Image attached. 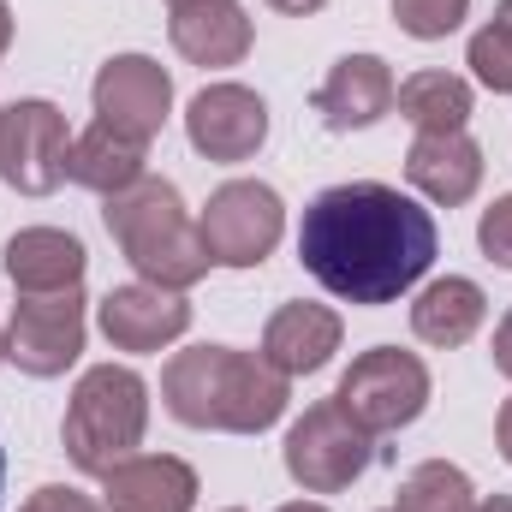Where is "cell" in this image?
Returning <instances> with one entry per match:
<instances>
[{
	"instance_id": "obj_13",
	"label": "cell",
	"mask_w": 512,
	"mask_h": 512,
	"mask_svg": "<svg viewBox=\"0 0 512 512\" xmlns=\"http://www.w3.org/2000/svg\"><path fill=\"white\" fill-rule=\"evenodd\" d=\"M405 179L411 191H423L441 209H459L477 197L483 185V143L471 131H417L411 155H405Z\"/></svg>"
},
{
	"instance_id": "obj_34",
	"label": "cell",
	"mask_w": 512,
	"mask_h": 512,
	"mask_svg": "<svg viewBox=\"0 0 512 512\" xmlns=\"http://www.w3.org/2000/svg\"><path fill=\"white\" fill-rule=\"evenodd\" d=\"M0 364H6V334H0Z\"/></svg>"
},
{
	"instance_id": "obj_7",
	"label": "cell",
	"mask_w": 512,
	"mask_h": 512,
	"mask_svg": "<svg viewBox=\"0 0 512 512\" xmlns=\"http://www.w3.org/2000/svg\"><path fill=\"white\" fill-rule=\"evenodd\" d=\"M209 262L221 268H262L280 233H286V203L274 185L262 179H227L209 203H203V221H197Z\"/></svg>"
},
{
	"instance_id": "obj_25",
	"label": "cell",
	"mask_w": 512,
	"mask_h": 512,
	"mask_svg": "<svg viewBox=\"0 0 512 512\" xmlns=\"http://www.w3.org/2000/svg\"><path fill=\"white\" fill-rule=\"evenodd\" d=\"M477 245H483L489 262L512 268V191H507V197H495V203L483 209V221H477Z\"/></svg>"
},
{
	"instance_id": "obj_31",
	"label": "cell",
	"mask_w": 512,
	"mask_h": 512,
	"mask_svg": "<svg viewBox=\"0 0 512 512\" xmlns=\"http://www.w3.org/2000/svg\"><path fill=\"white\" fill-rule=\"evenodd\" d=\"M6 42H12V6L0 0V54H6Z\"/></svg>"
},
{
	"instance_id": "obj_26",
	"label": "cell",
	"mask_w": 512,
	"mask_h": 512,
	"mask_svg": "<svg viewBox=\"0 0 512 512\" xmlns=\"http://www.w3.org/2000/svg\"><path fill=\"white\" fill-rule=\"evenodd\" d=\"M18 512H108L102 501H90L84 489H66V483H48V489H36L30 501Z\"/></svg>"
},
{
	"instance_id": "obj_35",
	"label": "cell",
	"mask_w": 512,
	"mask_h": 512,
	"mask_svg": "<svg viewBox=\"0 0 512 512\" xmlns=\"http://www.w3.org/2000/svg\"><path fill=\"white\" fill-rule=\"evenodd\" d=\"M0 483H6V459H0Z\"/></svg>"
},
{
	"instance_id": "obj_14",
	"label": "cell",
	"mask_w": 512,
	"mask_h": 512,
	"mask_svg": "<svg viewBox=\"0 0 512 512\" xmlns=\"http://www.w3.org/2000/svg\"><path fill=\"white\" fill-rule=\"evenodd\" d=\"M393 90L399 84H393V66L382 54H346V60H334V72L316 84L310 102L328 131H364L393 108Z\"/></svg>"
},
{
	"instance_id": "obj_5",
	"label": "cell",
	"mask_w": 512,
	"mask_h": 512,
	"mask_svg": "<svg viewBox=\"0 0 512 512\" xmlns=\"http://www.w3.org/2000/svg\"><path fill=\"white\" fill-rule=\"evenodd\" d=\"M280 459H286V477H292L304 495H340V489H352V483L370 471L376 435L358 429L340 399H322V405H310V411L286 429Z\"/></svg>"
},
{
	"instance_id": "obj_37",
	"label": "cell",
	"mask_w": 512,
	"mask_h": 512,
	"mask_svg": "<svg viewBox=\"0 0 512 512\" xmlns=\"http://www.w3.org/2000/svg\"><path fill=\"white\" fill-rule=\"evenodd\" d=\"M173 6H185V0H173Z\"/></svg>"
},
{
	"instance_id": "obj_1",
	"label": "cell",
	"mask_w": 512,
	"mask_h": 512,
	"mask_svg": "<svg viewBox=\"0 0 512 512\" xmlns=\"http://www.w3.org/2000/svg\"><path fill=\"white\" fill-rule=\"evenodd\" d=\"M435 251H441L435 215L376 179L328 185L298 227V262L316 274V286L370 310L405 298L429 274Z\"/></svg>"
},
{
	"instance_id": "obj_17",
	"label": "cell",
	"mask_w": 512,
	"mask_h": 512,
	"mask_svg": "<svg viewBox=\"0 0 512 512\" xmlns=\"http://www.w3.org/2000/svg\"><path fill=\"white\" fill-rule=\"evenodd\" d=\"M167 36L191 66H239L256 42V24L239 0H185L173 6Z\"/></svg>"
},
{
	"instance_id": "obj_22",
	"label": "cell",
	"mask_w": 512,
	"mask_h": 512,
	"mask_svg": "<svg viewBox=\"0 0 512 512\" xmlns=\"http://www.w3.org/2000/svg\"><path fill=\"white\" fill-rule=\"evenodd\" d=\"M477 495H471V477L447 459H423L399 477L393 489V512H471Z\"/></svg>"
},
{
	"instance_id": "obj_8",
	"label": "cell",
	"mask_w": 512,
	"mask_h": 512,
	"mask_svg": "<svg viewBox=\"0 0 512 512\" xmlns=\"http://www.w3.org/2000/svg\"><path fill=\"white\" fill-rule=\"evenodd\" d=\"M84 352V292H24L6 322V364L36 382H54Z\"/></svg>"
},
{
	"instance_id": "obj_36",
	"label": "cell",
	"mask_w": 512,
	"mask_h": 512,
	"mask_svg": "<svg viewBox=\"0 0 512 512\" xmlns=\"http://www.w3.org/2000/svg\"><path fill=\"white\" fill-rule=\"evenodd\" d=\"M227 512H245V507H227Z\"/></svg>"
},
{
	"instance_id": "obj_27",
	"label": "cell",
	"mask_w": 512,
	"mask_h": 512,
	"mask_svg": "<svg viewBox=\"0 0 512 512\" xmlns=\"http://www.w3.org/2000/svg\"><path fill=\"white\" fill-rule=\"evenodd\" d=\"M495 370L512 382V310L501 316V328H495Z\"/></svg>"
},
{
	"instance_id": "obj_20",
	"label": "cell",
	"mask_w": 512,
	"mask_h": 512,
	"mask_svg": "<svg viewBox=\"0 0 512 512\" xmlns=\"http://www.w3.org/2000/svg\"><path fill=\"white\" fill-rule=\"evenodd\" d=\"M143 149H149V143L120 137V131H108L102 120H96L84 137H72L66 179H72V185H84V191H96V197H120L126 185L143 179Z\"/></svg>"
},
{
	"instance_id": "obj_23",
	"label": "cell",
	"mask_w": 512,
	"mask_h": 512,
	"mask_svg": "<svg viewBox=\"0 0 512 512\" xmlns=\"http://www.w3.org/2000/svg\"><path fill=\"white\" fill-rule=\"evenodd\" d=\"M471 18V0H393V24L417 42H441Z\"/></svg>"
},
{
	"instance_id": "obj_6",
	"label": "cell",
	"mask_w": 512,
	"mask_h": 512,
	"mask_svg": "<svg viewBox=\"0 0 512 512\" xmlns=\"http://www.w3.org/2000/svg\"><path fill=\"white\" fill-rule=\"evenodd\" d=\"M334 399L346 405V417L358 429L393 435V429H405V423L423 417V405H429V370H423L417 352L376 346V352L352 358V370L340 376V393Z\"/></svg>"
},
{
	"instance_id": "obj_12",
	"label": "cell",
	"mask_w": 512,
	"mask_h": 512,
	"mask_svg": "<svg viewBox=\"0 0 512 512\" xmlns=\"http://www.w3.org/2000/svg\"><path fill=\"white\" fill-rule=\"evenodd\" d=\"M185 328H191L185 292H167V286L137 280V286H114L102 298V334H108L114 352H161Z\"/></svg>"
},
{
	"instance_id": "obj_28",
	"label": "cell",
	"mask_w": 512,
	"mask_h": 512,
	"mask_svg": "<svg viewBox=\"0 0 512 512\" xmlns=\"http://www.w3.org/2000/svg\"><path fill=\"white\" fill-rule=\"evenodd\" d=\"M495 441H501V459L512 465V399L501 405V417H495Z\"/></svg>"
},
{
	"instance_id": "obj_2",
	"label": "cell",
	"mask_w": 512,
	"mask_h": 512,
	"mask_svg": "<svg viewBox=\"0 0 512 512\" xmlns=\"http://www.w3.org/2000/svg\"><path fill=\"white\" fill-rule=\"evenodd\" d=\"M161 399L185 429H221V435H262L286 417L292 387L262 352L233 346H185L161 370Z\"/></svg>"
},
{
	"instance_id": "obj_33",
	"label": "cell",
	"mask_w": 512,
	"mask_h": 512,
	"mask_svg": "<svg viewBox=\"0 0 512 512\" xmlns=\"http://www.w3.org/2000/svg\"><path fill=\"white\" fill-rule=\"evenodd\" d=\"M495 24H507V30H512V0H501V6H495Z\"/></svg>"
},
{
	"instance_id": "obj_15",
	"label": "cell",
	"mask_w": 512,
	"mask_h": 512,
	"mask_svg": "<svg viewBox=\"0 0 512 512\" xmlns=\"http://www.w3.org/2000/svg\"><path fill=\"white\" fill-rule=\"evenodd\" d=\"M108 512H191L197 507V471L173 453H131L102 477Z\"/></svg>"
},
{
	"instance_id": "obj_21",
	"label": "cell",
	"mask_w": 512,
	"mask_h": 512,
	"mask_svg": "<svg viewBox=\"0 0 512 512\" xmlns=\"http://www.w3.org/2000/svg\"><path fill=\"white\" fill-rule=\"evenodd\" d=\"M393 108L417 131H465V120H471V84L459 72H411L393 90Z\"/></svg>"
},
{
	"instance_id": "obj_11",
	"label": "cell",
	"mask_w": 512,
	"mask_h": 512,
	"mask_svg": "<svg viewBox=\"0 0 512 512\" xmlns=\"http://www.w3.org/2000/svg\"><path fill=\"white\" fill-rule=\"evenodd\" d=\"M185 137L209 161H251L268 143V102L245 84H209L185 108Z\"/></svg>"
},
{
	"instance_id": "obj_32",
	"label": "cell",
	"mask_w": 512,
	"mask_h": 512,
	"mask_svg": "<svg viewBox=\"0 0 512 512\" xmlns=\"http://www.w3.org/2000/svg\"><path fill=\"white\" fill-rule=\"evenodd\" d=\"M274 512H328L322 501H286V507H274Z\"/></svg>"
},
{
	"instance_id": "obj_30",
	"label": "cell",
	"mask_w": 512,
	"mask_h": 512,
	"mask_svg": "<svg viewBox=\"0 0 512 512\" xmlns=\"http://www.w3.org/2000/svg\"><path fill=\"white\" fill-rule=\"evenodd\" d=\"M471 512H512V495H489V501H477Z\"/></svg>"
},
{
	"instance_id": "obj_10",
	"label": "cell",
	"mask_w": 512,
	"mask_h": 512,
	"mask_svg": "<svg viewBox=\"0 0 512 512\" xmlns=\"http://www.w3.org/2000/svg\"><path fill=\"white\" fill-rule=\"evenodd\" d=\"M90 102H96V120L108 131L149 143L155 131L167 126V114H173V78H167L149 54H114V60L96 72Z\"/></svg>"
},
{
	"instance_id": "obj_29",
	"label": "cell",
	"mask_w": 512,
	"mask_h": 512,
	"mask_svg": "<svg viewBox=\"0 0 512 512\" xmlns=\"http://www.w3.org/2000/svg\"><path fill=\"white\" fill-rule=\"evenodd\" d=\"M274 12H286V18H310V12H322L328 0H268Z\"/></svg>"
},
{
	"instance_id": "obj_16",
	"label": "cell",
	"mask_w": 512,
	"mask_h": 512,
	"mask_svg": "<svg viewBox=\"0 0 512 512\" xmlns=\"http://www.w3.org/2000/svg\"><path fill=\"white\" fill-rule=\"evenodd\" d=\"M340 334L346 322L328 310V304H280L262 328V364H274L286 382L292 376H316L334 352H340Z\"/></svg>"
},
{
	"instance_id": "obj_3",
	"label": "cell",
	"mask_w": 512,
	"mask_h": 512,
	"mask_svg": "<svg viewBox=\"0 0 512 512\" xmlns=\"http://www.w3.org/2000/svg\"><path fill=\"white\" fill-rule=\"evenodd\" d=\"M114 245L126 251V262L149 280V286H167V292H185L209 274V245L197 233V221L185 215V197L173 179H155L143 173L137 185H126L120 197H108L102 209Z\"/></svg>"
},
{
	"instance_id": "obj_4",
	"label": "cell",
	"mask_w": 512,
	"mask_h": 512,
	"mask_svg": "<svg viewBox=\"0 0 512 512\" xmlns=\"http://www.w3.org/2000/svg\"><path fill=\"white\" fill-rule=\"evenodd\" d=\"M143 429H149V387H143V376L126 370V364H96V370H84V382L72 387L60 441H66V459L78 471L108 477L120 459H131L143 447Z\"/></svg>"
},
{
	"instance_id": "obj_24",
	"label": "cell",
	"mask_w": 512,
	"mask_h": 512,
	"mask_svg": "<svg viewBox=\"0 0 512 512\" xmlns=\"http://www.w3.org/2000/svg\"><path fill=\"white\" fill-rule=\"evenodd\" d=\"M471 72H477V84L483 90H495V96H512V30L507 24H483L477 36H471Z\"/></svg>"
},
{
	"instance_id": "obj_9",
	"label": "cell",
	"mask_w": 512,
	"mask_h": 512,
	"mask_svg": "<svg viewBox=\"0 0 512 512\" xmlns=\"http://www.w3.org/2000/svg\"><path fill=\"white\" fill-rule=\"evenodd\" d=\"M66 155H72V126L54 102L24 96L12 108H0V179L24 197H48L66 179Z\"/></svg>"
},
{
	"instance_id": "obj_18",
	"label": "cell",
	"mask_w": 512,
	"mask_h": 512,
	"mask_svg": "<svg viewBox=\"0 0 512 512\" xmlns=\"http://www.w3.org/2000/svg\"><path fill=\"white\" fill-rule=\"evenodd\" d=\"M84 268H90L84 245L60 227H24L6 239V274L18 292H72L84 286Z\"/></svg>"
},
{
	"instance_id": "obj_19",
	"label": "cell",
	"mask_w": 512,
	"mask_h": 512,
	"mask_svg": "<svg viewBox=\"0 0 512 512\" xmlns=\"http://www.w3.org/2000/svg\"><path fill=\"white\" fill-rule=\"evenodd\" d=\"M483 322H489V298H483V286L465 280V274L429 280V286L417 292V304H411V334H417L423 346H441V352L465 346Z\"/></svg>"
}]
</instances>
